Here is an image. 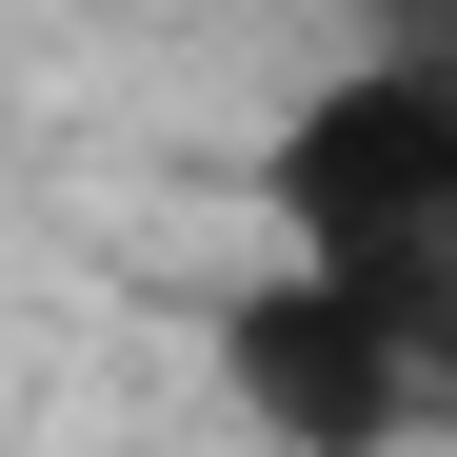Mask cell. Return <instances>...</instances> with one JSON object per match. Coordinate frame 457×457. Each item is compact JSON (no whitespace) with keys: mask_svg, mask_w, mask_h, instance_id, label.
<instances>
[{"mask_svg":"<svg viewBox=\"0 0 457 457\" xmlns=\"http://www.w3.org/2000/svg\"><path fill=\"white\" fill-rule=\"evenodd\" d=\"M0 160H21V100H0Z\"/></svg>","mask_w":457,"mask_h":457,"instance_id":"4","label":"cell"},{"mask_svg":"<svg viewBox=\"0 0 457 457\" xmlns=\"http://www.w3.org/2000/svg\"><path fill=\"white\" fill-rule=\"evenodd\" d=\"M259 219L278 278H319L338 319H378L457 398V60H319L259 120Z\"/></svg>","mask_w":457,"mask_h":457,"instance_id":"1","label":"cell"},{"mask_svg":"<svg viewBox=\"0 0 457 457\" xmlns=\"http://www.w3.org/2000/svg\"><path fill=\"white\" fill-rule=\"evenodd\" d=\"M219 398H239V437H278V457H418L457 398L378 338V319H338L319 278H239L219 298Z\"/></svg>","mask_w":457,"mask_h":457,"instance_id":"2","label":"cell"},{"mask_svg":"<svg viewBox=\"0 0 457 457\" xmlns=\"http://www.w3.org/2000/svg\"><path fill=\"white\" fill-rule=\"evenodd\" d=\"M358 60H457V0H338Z\"/></svg>","mask_w":457,"mask_h":457,"instance_id":"3","label":"cell"}]
</instances>
